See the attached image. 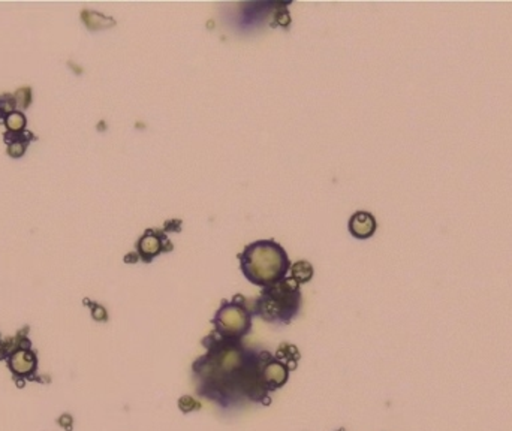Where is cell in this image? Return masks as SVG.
I'll return each instance as SVG.
<instances>
[{
  "mask_svg": "<svg viewBox=\"0 0 512 431\" xmlns=\"http://www.w3.org/2000/svg\"><path fill=\"white\" fill-rule=\"evenodd\" d=\"M338 431H343V430H338Z\"/></svg>",
  "mask_w": 512,
  "mask_h": 431,
  "instance_id": "cell-16",
  "label": "cell"
},
{
  "mask_svg": "<svg viewBox=\"0 0 512 431\" xmlns=\"http://www.w3.org/2000/svg\"><path fill=\"white\" fill-rule=\"evenodd\" d=\"M348 229L349 234L352 235L353 238L356 240H369L374 235L376 229H377V222L374 219V216L371 214L370 211H355L349 223H348Z\"/></svg>",
  "mask_w": 512,
  "mask_h": 431,
  "instance_id": "cell-6",
  "label": "cell"
},
{
  "mask_svg": "<svg viewBox=\"0 0 512 431\" xmlns=\"http://www.w3.org/2000/svg\"><path fill=\"white\" fill-rule=\"evenodd\" d=\"M9 367L11 370L15 373V374H27L30 373L33 368L36 367V358L35 355L29 350H23L20 349L17 352H14L11 355V360H9Z\"/></svg>",
  "mask_w": 512,
  "mask_h": 431,
  "instance_id": "cell-8",
  "label": "cell"
},
{
  "mask_svg": "<svg viewBox=\"0 0 512 431\" xmlns=\"http://www.w3.org/2000/svg\"><path fill=\"white\" fill-rule=\"evenodd\" d=\"M91 317L98 322H104L106 321L108 314H106V310L102 307V306H93L91 309Z\"/></svg>",
  "mask_w": 512,
  "mask_h": 431,
  "instance_id": "cell-14",
  "label": "cell"
},
{
  "mask_svg": "<svg viewBox=\"0 0 512 431\" xmlns=\"http://www.w3.org/2000/svg\"><path fill=\"white\" fill-rule=\"evenodd\" d=\"M289 379V368L277 358H270L262 367V382L267 391H276L282 388Z\"/></svg>",
  "mask_w": 512,
  "mask_h": 431,
  "instance_id": "cell-7",
  "label": "cell"
},
{
  "mask_svg": "<svg viewBox=\"0 0 512 431\" xmlns=\"http://www.w3.org/2000/svg\"><path fill=\"white\" fill-rule=\"evenodd\" d=\"M207 353L194 364L199 392L222 406L234 404L238 397L265 398L262 367L271 355L246 349L240 342H228L212 332L202 340Z\"/></svg>",
  "mask_w": 512,
  "mask_h": 431,
  "instance_id": "cell-1",
  "label": "cell"
},
{
  "mask_svg": "<svg viewBox=\"0 0 512 431\" xmlns=\"http://www.w3.org/2000/svg\"><path fill=\"white\" fill-rule=\"evenodd\" d=\"M289 273H291V277H292L298 285H301V283H307V282H310L312 277H313V267H312L307 260H298V262H295V264L291 265Z\"/></svg>",
  "mask_w": 512,
  "mask_h": 431,
  "instance_id": "cell-9",
  "label": "cell"
},
{
  "mask_svg": "<svg viewBox=\"0 0 512 431\" xmlns=\"http://www.w3.org/2000/svg\"><path fill=\"white\" fill-rule=\"evenodd\" d=\"M253 313L248 301L241 295H235L232 299L222 301L212 324L214 334L228 342H241L252 329Z\"/></svg>",
  "mask_w": 512,
  "mask_h": 431,
  "instance_id": "cell-4",
  "label": "cell"
},
{
  "mask_svg": "<svg viewBox=\"0 0 512 431\" xmlns=\"http://www.w3.org/2000/svg\"><path fill=\"white\" fill-rule=\"evenodd\" d=\"M301 306L302 295L300 285L288 276L279 283L261 291L253 303L252 313L268 324L288 325L298 316Z\"/></svg>",
  "mask_w": 512,
  "mask_h": 431,
  "instance_id": "cell-3",
  "label": "cell"
},
{
  "mask_svg": "<svg viewBox=\"0 0 512 431\" xmlns=\"http://www.w3.org/2000/svg\"><path fill=\"white\" fill-rule=\"evenodd\" d=\"M14 99H15V105L21 106V108H26L27 105L30 104V90L29 88H21L18 90L17 93L14 95Z\"/></svg>",
  "mask_w": 512,
  "mask_h": 431,
  "instance_id": "cell-13",
  "label": "cell"
},
{
  "mask_svg": "<svg viewBox=\"0 0 512 431\" xmlns=\"http://www.w3.org/2000/svg\"><path fill=\"white\" fill-rule=\"evenodd\" d=\"M238 260L243 276L262 289L288 277L292 265L285 247L274 240L250 242L238 255Z\"/></svg>",
  "mask_w": 512,
  "mask_h": 431,
  "instance_id": "cell-2",
  "label": "cell"
},
{
  "mask_svg": "<svg viewBox=\"0 0 512 431\" xmlns=\"http://www.w3.org/2000/svg\"><path fill=\"white\" fill-rule=\"evenodd\" d=\"M3 120H5V126H6L8 132L12 134V135L23 134V130H24V127H26V123H27L26 116H24L23 113H20V111H12V113H9Z\"/></svg>",
  "mask_w": 512,
  "mask_h": 431,
  "instance_id": "cell-10",
  "label": "cell"
},
{
  "mask_svg": "<svg viewBox=\"0 0 512 431\" xmlns=\"http://www.w3.org/2000/svg\"><path fill=\"white\" fill-rule=\"evenodd\" d=\"M57 422H59V425H60V427H63L65 430H68V431L72 430V422H73V421H72L71 415L63 414L62 416H60V418H59V421H57Z\"/></svg>",
  "mask_w": 512,
  "mask_h": 431,
  "instance_id": "cell-15",
  "label": "cell"
},
{
  "mask_svg": "<svg viewBox=\"0 0 512 431\" xmlns=\"http://www.w3.org/2000/svg\"><path fill=\"white\" fill-rule=\"evenodd\" d=\"M178 409L183 414H191L195 410H201V403L192 396H183L178 398Z\"/></svg>",
  "mask_w": 512,
  "mask_h": 431,
  "instance_id": "cell-12",
  "label": "cell"
},
{
  "mask_svg": "<svg viewBox=\"0 0 512 431\" xmlns=\"http://www.w3.org/2000/svg\"><path fill=\"white\" fill-rule=\"evenodd\" d=\"M173 249H174V246L168 240L166 234L162 229H156V228L147 229L140 237V240L137 241L138 258L147 264H150L156 256H159L160 253L171 252Z\"/></svg>",
  "mask_w": 512,
  "mask_h": 431,
  "instance_id": "cell-5",
  "label": "cell"
},
{
  "mask_svg": "<svg viewBox=\"0 0 512 431\" xmlns=\"http://www.w3.org/2000/svg\"><path fill=\"white\" fill-rule=\"evenodd\" d=\"M23 134H26V132H23ZM23 134H18V137L17 135H12V141L11 142H8V148H6V152H8V155L11 156V157H14V159H18V157H21V156L24 155L26 153V148H27V139L29 138H32V137H29V138H23Z\"/></svg>",
  "mask_w": 512,
  "mask_h": 431,
  "instance_id": "cell-11",
  "label": "cell"
}]
</instances>
